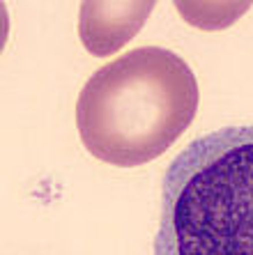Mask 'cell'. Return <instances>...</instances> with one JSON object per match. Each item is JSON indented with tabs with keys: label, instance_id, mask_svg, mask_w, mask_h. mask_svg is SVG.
Wrapping results in <instances>:
<instances>
[{
	"label": "cell",
	"instance_id": "1",
	"mask_svg": "<svg viewBox=\"0 0 253 255\" xmlns=\"http://www.w3.org/2000/svg\"><path fill=\"white\" fill-rule=\"evenodd\" d=\"M198 101V81L180 55L143 46L90 76L76 101V127L94 159L136 168L175 145Z\"/></svg>",
	"mask_w": 253,
	"mask_h": 255
},
{
	"label": "cell",
	"instance_id": "2",
	"mask_svg": "<svg viewBox=\"0 0 253 255\" xmlns=\"http://www.w3.org/2000/svg\"><path fill=\"white\" fill-rule=\"evenodd\" d=\"M152 255H253V127H221L173 159Z\"/></svg>",
	"mask_w": 253,
	"mask_h": 255
},
{
	"label": "cell",
	"instance_id": "3",
	"mask_svg": "<svg viewBox=\"0 0 253 255\" xmlns=\"http://www.w3.org/2000/svg\"><path fill=\"white\" fill-rule=\"evenodd\" d=\"M154 2H83L78 37L94 58L118 53L145 25Z\"/></svg>",
	"mask_w": 253,
	"mask_h": 255
}]
</instances>
